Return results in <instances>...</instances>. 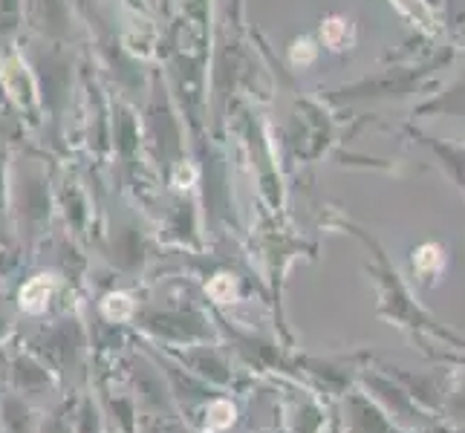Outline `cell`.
<instances>
[{"instance_id":"1","label":"cell","mask_w":465,"mask_h":433,"mask_svg":"<svg viewBox=\"0 0 465 433\" xmlns=\"http://www.w3.org/2000/svg\"><path fill=\"white\" fill-rule=\"evenodd\" d=\"M3 81H6V90L12 93V98L20 104V107H29L35 101V84L27 73V67L20 64L17 58L6 61V67H3Z\"/></svg>"}]
</instances>
